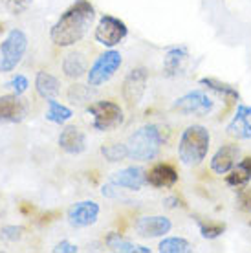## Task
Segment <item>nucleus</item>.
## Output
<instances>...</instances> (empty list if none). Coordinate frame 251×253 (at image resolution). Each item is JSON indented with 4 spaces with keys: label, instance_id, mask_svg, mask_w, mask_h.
<instances>
[{
    "label": "nucleus",
    "instance_id": "20e7f679",
    "mask_svg": "<svg viewBox=\"0 0 251 253\" xmlns=\"http://www.w3.org/2000/svg\"><path fill=\"white\" fill-rule=\"evenodd\" d=\"M86 112L92 116V126L97 132H108V130H116L123 125L125 114L123 108L114 101L108 99H101V101L90 103L86 107Z\"/></svg>",
    "mask_w": 251,
    "mask_h": 253
},
{
    "label": "nucleus",
    "instance_id": "f03ea898",
    "mask_svg": "<svg viewBox=\"0 0 251 253\" xmlns=\"http://www.w3.org/2000/svg\"><path fill=\"white\" fill-rule=\"evenodd\" d=\"M164 145V134L158 125H143L128 136V158L138 162H151L160 154Z\"/></svg>",
    "mask_w": 251,
    "mask_h": 253
},
{
    "label": "nucleus",
    "instance_id": "f8f14e48",
    "mask_svg": "<svg viewBox=\"0 0 251 253\" xmlns=\"http://www.w3.org/2000/svg\"><path fill=\"white\" fill-rule=\"evenodd\" d=\"M108 182L116 187H121V189L139 191L147 184V172L141 167H125L121 171L112 172Z\"/></svg>",
    "mask_w": 251,
    "mask_h": 253
},
{
    "label": "nucleus",
    "instance_id": "aec40b11",
    "mask_svg": "<svg viewBox=\"0 0 251 253\" xmlns=\"http://www.w3.org/2000/svg\"><path fill=\"white\" fill-rule=\"evenodd\" d=\"M35 90H37L39 97H42L46 101L55 99L57 95L61 94V83L53 74L41 70V72H37V77H35Z\"/></svg>",
    "mask_w": 251,
    "mask_h": 253
},
{
    "label": "nucleus",
    "instance_id": "9b49d317",
    "mask_svg": "<svg viewBox=\"0 0 251 253\" xmlns=\"http://www.w3.org/2000/svg\"><path fill=\"white\" fill-rule=\"evenodd\" d=\"M99 204L94 200H81L68 209V222L72 228H88L97 222L99 216Z\"/></svg>",
    "mask_w": 251,
    "mask_h": 253
},
{
    "label": "nucleus",
    "instance_id": "412c9836",
    "mask_svg": "<svg viewBox=\"0 0 251 253\" xmlns=\"http://www.w3.org/2000/svg\"><path fill=\"white\" fill-rule=\"evenodd\" d=\"M226 182L227 185H231V187H244L251 182V156L248 158L240 160L239 164L233 167L229 174L226 176Z\"/></svg>",
    "mask_w": 251,
    "mask_h": 253
},
{
    "label": "nucleus",
    "instance_id": "4468645a",
    "mask_svg": "<svg viewBox=\"0 0 251 253\" xmlns=\"http://www.w3.org/2000/svg\"><path fill=\"white\" fill-rule=\"evenodd\" d=\"M239 156H240L239 145L226 143V145H222L218 151L213 154V158H211V169H213V172H216V174H227V172L237 165Z\"/></svg>",
    "mask_w": 251,
    "mask_h": 253
},
{
    "label": "nucleus",
    "instance_id": "393cba45",
    "mask_svg": "<svg viewBox=\"0 0 251 253\" xmlns=\"http://www.w3.org/2000/svg\"><path fill=\"white\" fill-rule=\"evenodd\" d=\"M158 250L162 253H187L191 252V242L182 239V237H169L160 242Z\"/></svg>",
    "mask_w": 251,
    "mask_h": 253
},
{
    "label": "nucleus",
    "instance_id": "7c9ffc66",
    "mask_svg": "<svg viewBox=\"0 0 251 253\" xmlns=\"http://www.w3.org/2000/svg\"><path fill=\"white\" fill-rule=\"evenodd\" d=\"M24 235V228L22 226H4L0 229V239H4L6 242H17L22 239Z\"/></svg>",
    "mask_w": 251,
    "mask_h": 253
},
{
    "label": "nucleus",
    "instance_id": "a878e982",
    "mask_svg": "<svg viewBox=\"0 0 251 253\" xmlns=\"http://www.w3.org/2000/svg\"><path fill=\"white\" fill-rule=\"evenodd\" d=\"M101 154L105 156V160L116 164L128 158V149H126V143H107L101 147Z\"/></svg>",
    "mask_w": 251,
    "mask_h": 253
},
{
    "label": "nucleus",
    "instance_id": "cd10ccee",
    "mask_svg": "<svg viewBox=\"0 0 251 253\" xmlns=\"http://www.w3.org/2000/svg\"><path fill=\"white\" fill-rule=\"evenodd\" d=\"M6 86L11 90V92H15V94L22 95L26 90L30 88V79H28L24 74H17V76H13L11 79L6 83Z\"/></svg>",
    "mask_w": 251,
    "mask_h": 253
},
{
    "label": "nucleus",
    "instance_id": "39448f33",
    "mask_svg": "<svg viewBox=\"0 0 251 253\" xmlns=\"http://www.w3.org/2000/svg\"><path fill=\"white\" fill-rule=\"evenodd\" d=\"M28 51V37L22 30H11L0 44V74H9L20 64Z\"/></svg>",
    "mask_w": 251,
    "mask_h": 253
},
{
    "label": "nucleus",
    "instance_id": "c756f323",
    "mask_svg": "<svg viewBox=\"0 0 251 253\" xmlns=\"http://www.w3.org/2000/svg\"><path fill=\"white\" fill-rule=\"evenodd\" d=\"M2 4H4V7L7 9V13L20 15V13H24L28 7L32 6L33 0H2Z\"/></svg>",
    "mask_w": 251,
    "mask_h": 253
},
{
    "label": "nucleus",
    "instance_id": "2f4dec72",
    "mask_svg": "<svg viewBox=\"0 0 251 253\" xmlns=\"http://www.w3.org/2000/svg\"><path fill=\"white\" fill-rule=\"evenodd\" d=\"M51 252L53 253H77L79 252V248L76 246V244H72V242L68 241H63V242H59V244H55V246L51 248Z\"/></svg>",
    "mask_w": 251,
    "mask_h": 253
},
{
    "label": "nucleus",
    "instance_id": "b1692460",
    "mask_svg": "<svg viewBox=\"0 0 251 253\" xmlns=\"http://www.w3.org/2000/svg\"><path fill=\"white\" fill-rule=\"evenodd\" d=\"M200 84L208 86L209 90L216 92L218 95H224V99H227V101H239L240 99L239 90L229 86V84H226V83L216 81V79H213V77H204V79H200Z\"/></svg>",
    "mask_w": 251,
    "mask_h": 253
},
{
    "label": "nucleus",
    "instance_id": "5701e85b",
    "mask_svg": "<svg viewBox=\"0 0 251 253\" xmlns=\"http://www.w3.org/2000/svg\"><path fill=\"white\" fill-rule=\"evenodd\" d=\"M74 118V110L68 108L63 103L55 101V99H48V110H46V120L55 125H63L66 121Z\"/></svg>",
    "mask_w": 251,
    "mask_h": 253
},
{
    "label": "nucleus",
    "instance_id": "6e6552de",
    "mask_svg": "<svg viewBox=\"0 0 251 253\" xmlns=\"http://www.w3.org/2000/svg\"><path fill=\"white\" fill-rule=\"evenodd\" d=\"M147 81H149V74L147 70L138 66V68H132L126 77L123 79V86H121V94L123 99L128 107H138L141 99H143L145 92H147Z\"/></svg>",
    "mask_w": 251,
    "mask_h": 253
},
{
    "label": "nucleus",
    "instance_id": "9d476101",
    "mask_svg": "<svg viewBox=\"0 0 251 253\" xmlns=\"http://www.w3.org/2000/svg\"><path fill=\"white\" fill-rule=\"evenodd\" d=\"M214 108V101L202 90H193L189 94L178 97L174 103V110L182 114H193V116H208Z\"/></svg>",
    "mask_w": 251,
    "mask_h": 253
},
{
    "label": "nucleus",
    "instance_id": "4be33fe9",
    "mask_svg": "<svg viewBox=\"0 0 251 253\" xmlns=\"http://www.w3.org/2000/svg\"><path fill=\"white\" fill-rule=\"evenodd\" d=\"M107 246L114 252H123V253H151V248H145V246H139V244H134V242L126 241L123 239L120 233H108L107 239Z\"/></svg>",
    "mask_w": 251,
    "mask_h": 253
},
{
    "label": "nucleus",
    "instance_id": "ddd939ff",
    "mask_svg": "<svg viewBox=\"0 0 251 253\" xmlns=\"http://www.w3.org/2000/svg\"><path fill=\"white\" fill-rule=\"evenodd\" d=\"M136 233L147 239H156L169 233L172 228V222L164 215H152V216H139L136 220Z\"/></svg>",
    "mask_w": 251,
    "mask_h": 253
},
{
    "label": "nucleus",
    "instance_id": "c85d7f7f",
    "mask_svg": "<svg viewBox=\"0 0 251 253\" xmlns=\"http://www.w3.org/2000/svg\"><path fill=\"white\" fill-rule=\"evenodd\" d=\"M90 86V84H88ZM84 84H74L68 92V99L72 103H84L90 101V88Z\"/></svg>",
    "mask_w": 251,
    "mask_h": 253
},
{
    "label": "nucleus",
    "instance_id": "f257e3e1",
    "mask_svg": "<svg viewBox=\"0 0 251 253\" xmlns=\"http://www.w3.org/2000/svg\"><path fill=\"white\" fill-rule=\"evenodd\" d=\"M95 19V9L88 0H77L51 26L50 39L57 48H72L86 37Z\"/></svg>",
    "mask_w": 251,
    "mask_h": 253
},
{
    "label": "nucleus",
    "instance_id": "72a5a7b5",
    "mask_svg": "<svg viewBox=\"0 0 251 253\" xmlns=\"http://www.w3.org/2000/svg\"><path fill=\"white\" fill-rule=\"evenodd\" d=\"M176 202H178L176 198H167V200H165V204H167V208H176Z\"/></svg>",
    "mask_w": 251,
    "mask_h": 253
},
{
    "label": "nucleus",
    "instance_id": "7ed1b4c3",
    "mask_svg": "<svg viewBox=\"0 0 251 253\" xmlns=\"http://www.w3.org/2000/svg\"><path fill=\"white\" fill-rule=\"evenodd\" d=\"M211 136L204 125H191L182 132L180 143H178V156L183 165L195 167L202 164L209 152Z\"/></svg>",
    "mask_w": 251,
    "mask_h": 253
},
{
    "label": "nucleus",
    "instance_id": "423d86ee",
    "mask_svg": "<svg viewBox=\"0 0 251 253\" xmlns=\"http://www.w3.org/2000/svg\"><path fill=\"white\" fill-rule=\"evenodd\" d=\"M121 64H123V57H121V53L118 50L110 48L108 51L101 53L99 57L94 61V64L88 68V84L97 88L101 84L108 83L116 76V72L121 68Z\"/></svg>",
    "mask_w": 251,
    "mask_h": 253
},
{
    "label": "nucleus",
    "instance_id": "dca6fc26",
    "mask_svg": "<svg viewBox=\"0 0 251 253\" xmlns=\"http://www.w3.org/2000/svg\"><path fill=\"white\" fill-rule=\"evenodd\" d=\"M59 147L68 154H81L86 151V136L76 125L64 126L59 134Z\"/></svg>",
    "mask_w": 251,
    "mask_h": 253
},
{
    "label": "nucleus",
    "instance_id": "6ab92c4d",
    "mask_svg": "<svg viewBox=\"0 0 251 253\" xmlns=\"http://www.w3.org/2000/svg\"><path fill=\"white\" fill-rule=\"evenodd\" d=\"M189 59V50L185 46H172L164 57V74L167 77H176L183 72V66Z\"/></svg>",
    "mask_w": 251,
    "mask_h": 253
},
{
    "label": "nucleus",
    "instance_id": "bb28decb",
    "mask_svg": "<svg viewBox=\"0 0 251 253\" xmlns=\"http://www.w3.org/2000/svg\"><path fill=\"white\" fill-rule=\"evenodd\" d=\"M198 226H200V233L204 239H216L226 231V224H222V222L198 220Z\"/></svg>",
    "mask_w": 251,
    "mask_h": 253
},
{
    "label": "nucleus",
    "instance_id": "473e14b6",
    "mask_svg": "<svg viewBox=\"0 0 251 253\" xmlns=\"http://www.w3.org/2000/svg\"><path fill=\"white\" fill-rule=\"evenodd\" d=\"M239 202H240V209L251 211V187H246V189L240 191Z\"/></svg>",
    "mask_w": 251,
    "mask_h": 253
},
{
    "label": "nucleus",
    "instance_id": "f3484780",
    "mask_svg": "<svg viewBox=\"0 0 251 253\" xmlns=\"http://www.w3.org/2000/svg\"><path fill=\"white\" fill-rule=\"evenodd\" d=\"M178 182V172L169 164H156L147 172V184L158 189H170Z\"/></svg>",
    "mask_w": 251,
    "mask_h": 253
},
{
    "label": "nucleus",
    "instance_id": "1a4fd4ad",
    "mask_svg": "<svg viewBox=\"0 0 251 253\" xmlns=\"http://www.w3.org/2000/svg\"><path fill=\"white\" fill-rule=\"evenodd\" d=\"M30 114V101L19 94L0 95V123H20Z\"/></svg>",
    "mask_w": 251,
    "mask_h": 253
},
{
    "label": "nucleus",
    "instance_id": "a211bd4d",
    "mask_svg": "<svg viewBox=\"0 0 251 253\" xmlns=\"http://www.w3.org/2000/svg\"><path fill=\"white\" fill-rule=\"evenodd\" d=\"M63 72L68 79H81L88 74V55L81 50H70L63 59Z\"/></svg>",
    "mask_w": 251,
    "mask_h": 253
},
{
    "label": "nucleus",
    "instance_id": "2eb2a0df",
    "mask_svg": "<svg viewBox=\"0 0 251 253\" xmlns=\"http://www.w3.org/2000/svg\"><path fill=\"white\" fill-rule=\"evenodd\" d=\"M251 107L239 103L237 105V112L233 116V120L227 125V134L237 139H251Z\"/></svg>",
    "mask_w": 251,
    "mask_h": 253
},
{
    "label": "nucleus",
    "instance_id": "0eeeda50",
    "mask_svg": "<svg viewBox=\"0 0 251 253\" xmlns=\"http://www.w3.org/2000/svg\"><path fill=\"white\" fill-rule=\"evenodd\" d=\"M128 35V28L123 20H120L118 17L112 15H103L95 26L94 37L101 46L105 48H114Z\"/></svg>",
    "mask_w": 251,
    "mask_h": 253
}]
</instances>
